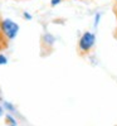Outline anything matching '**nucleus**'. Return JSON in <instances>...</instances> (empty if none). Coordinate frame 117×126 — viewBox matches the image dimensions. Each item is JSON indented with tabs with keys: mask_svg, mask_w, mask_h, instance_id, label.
I'll use <instances>...</instances> for the list:
<instances>
[{
	"mask_svg": "<svg viewBox=\"0 0 117 126\" xmlns=\"http://www.w3.org/2000/svg\"><path fill=\"white\" fill-rule=\"evenodd\" d=\"M96 43V35L92 32H84L82 34V37L78 40V47H77V52L81 57L87 56L89 52L92 50V48L94 47Z\"/></svg>",
	"mask_w": 117,
	"mask_h": 126,
	"instance_id": "obj_1",
	"label": "nucleus"
},
{
	"mask_svg": "<svg viewBox=\"0 0 117 126\" xmlns=\"http://www.w3.org/2000/svg\"><path fill=\"white\" fill-rule=\"evenodd\" d=\"M0 27H1V32H3V34L4 37L10 42V40H13L15 39V37L18 35L19 33V24L15 23L14 20L12 19H1V24H0Z\"/></svg>",
	"mask_w": 117,
	"mask_h": 126,
	"instance_id": "obj_2",
	"label": "nucleus"
},
{
	"mask_svg": "<svg viewBox=\"0 0 117 126\" xmlns=\"http://www.w3.org/2000/svg\"><path fill=\"white\" fill-rule=\"evenodd\" d=\"M1 15H0V24H1ZM8 46H9V40L4 37V34H3V32H1V27H0V53L4 50V49H6L8 48Z\"/></svg>",
	"mask_w": 117,
	"mask_h": 126,
	"instance_id": "obj_3",
	"label": "nucleus"
},
{
	"mask_svg": "<svg viewBox=\"0 0 117 126\" xmlns=\"http://www.w3.org/2000/svg\"><path fill=\"white\" fill-rule=\"evenodd\" d=\"M6 124L9 125V126H18V124H16V121H15V119L12 116V115H6Z\"/></svg>",
	"mask_w": 117,
	"mask_h": 126,
	"instance_id": "obj_4",
	"label": "nucleus"
},
{
	"mask_svg": "<svg viewBox=\"0 0 117 126\" xmlns=\"http://www.w3.org/2000/svg\"><path fill=\"white\" fill-rule=\"evenodd\" d=\"M8 64V57L4 56L3 53H0V66H5Z\"/></svg>",
	"mask_w": 117,
	"mask_h": 126,
	"instance_id": "obj_5",
	"label": "nucleus"
},
{
	"mask_svg": "<svg viewBox=\"0 0 117 126\" xmlns=\"http://www.w3.org/2000/svg\"><path fill=\"white\" fill-rule=\"evenodd\" d=\"M4 106H5L6 109H9V111H12V112H14V111H15L14 106H13L12 103H9V102H4Z\"/></svg>",
	"mask_w": 117,
	"mask_h": 126,
	"instance_id": "obj_6",
	"label": "nucleus"
},
{
	"mask_svg": "<svg viewBox=\"0 0 117 126\" xmlns=\"http://www.w3.org/2000/svg\"><path fill=\"white\" fill-rule=\"evenodd\" d=\"M60 1H62V0H52V1H50V5H52V6H56V5H58Z\"/></svg>",
	"mask_w": 117,
	"mask_h": 126,
	"instance_id": "obj_7",
	"label": "nucleus"
},
{
	"mask_svg": "<svg viewBox=\"0 0 117 126\" xmlns=\"http://www.w3.org/2000/svg\"><path fill=\"white\" fill-rule=\"evenodd\" d=\"M24 16H25V18H28V20H30V19H31V16H30L28 13H24Z\"/></svg>",
	"mask_w": 117,
	"mask_h": 126,
	"instance_id": "obj_8",
	"label": "nucleus"
},
{
	"mask_svg": "<svg viewBox=\"0 0 117 126\" xmlns=\"http://www.w3.org/2000/svg\"><path fill=\"white\" fill-rule=\"evenodd\" d=\"M3 111H4V110H3V107L0 106V116H1V115H3Z\"/></svg>",
	"mask_w": 117,
	"mask_h": 126,
	"instance_id": "obj_9",
	"label": "nucleus"
}]
</instances>
